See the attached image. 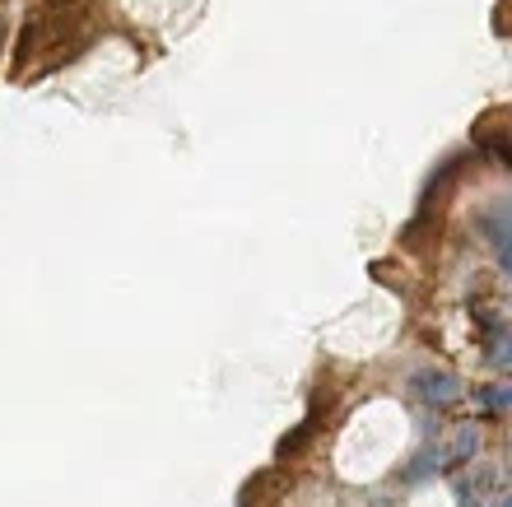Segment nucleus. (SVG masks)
<instances>
[{
  "instance_id": "4",
  "label": "nucleus",
  "mask_w": 512,
  "mask_h": 507,
  "mask_svg": "<svg viewBox=\"0 0 512 507\" xmlns=\"http://www.w3.org/2000/svg\"><path fill=\"white\" fill-rule=\"evenodd\" d=\"M475 401L485 405L489 414H503L508 410V401H512V391L508 387H485V391H475Z\"/></svg>"
},
{
  "instance_id": "1",
  "label": "nucleus",
  "mask_w": 512,
  "mask_h": 507,
  "mask_svg": "<svg viewBox=\"0 0 512 507\" xmlns=\"http://www.w3.org/2000/svg\"><path fill=\"white\" fill-rule=\"evenodd\" d=\"M410 387H415V396L424 405H433V410H447V405H457L461 396H466L457 373H447V368H419V373L410 377Z\"/></svg>"
},
{
  "instance_id": "3",
  "label": "nucleus",
  "mask_w": 512,
  "mask_h": 507,
  "mask_svg": "<svg viewBox=\"0 0 512 507\" xmlns=\"http://www.w3.org/2000/svg\"><path fill=\"white\" fill-rule=\"evenodd\" d=\"M438 466H447V452H443V442H429V447H419V452L410 456V466H401V480H424V475H433Z\"/></svg>"
},
{
  "instance_id": "2",
  "label": "nucleus",
  "mask_w": 512,
  "mask_h": 507,
  "mask_svg": "<svg viewBox=\"0 0 512 507\" xmlns=\"http://www.w3.org/2000/svg\"><path fill=\"white\" fill-rule=\"evenodd\" d=\"M443 452H447V461H475V452H480V424H452Z\"/></svg>"
}]
</instances>
